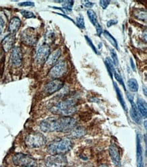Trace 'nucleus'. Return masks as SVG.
I'll return each mask as SVG.
<instances>
[{"mask_svg":"<svg viewBox=\"0 0 147 167\" xmlns=\"http://www.w3.org/2000/svg\"><path fill=\"white\" fill-rule=\"evenodd\" d=\"M76 120L70 116L50 117L41 122L39 128L44 133H69L76 127Z\"/></svg>","mask_w":147,"mask_h":167,"instance_id":"f257e3e1","label":"nucleus"},{"mask_svg":"<svg viewBox=\"0 0 147 167\" xmlns=\"http://www.w3.org/2000/svg\"><path fill=\"white\" fill-rule=\"evenodd\" d=\"M52 113L61 116H70L77 111V101L74 99H66L52 107Z\"/></svg>","mask_w":147,"mask_h":167,"instance_id":"f03ea898","label":"nucleus"},{"mask_svg":"<svg viewBox=\"0 0 147 167\" xmlns=\"http://www.w3.org/2000/svg\"><path fill=\"white\" fill-rule=\"evenodd\" d=\"M73 142L68 138L52 141L47 147V152L50 155H64L72 149Z\"/></svg>","mask_w":147,"mask_h":167,"instance_id":"7ed1b4c3","label":"nucleus"},{"mask_svg":"<svg viewBox=\"0 0 147 167\" xmlns=\"http://www.w3.org/2000/svg\"><path fill=\"white\" fill-rule=\"evenodd\" d=\"M24 143L29 148H38L45 146L47 143V139L41 133L33 131L27 135Z\"/></svg>","mask_w":147,"mask_h":167,"instance_id":"20e7f679","label":"nucleus"},{"mask_svg":"<svg viewBox=\"0 0 147 167\" xmlns=\"http://www.w3.org/2000/svg\"><path fill=\"white\" fill-rule=\"evenodd\" d=\"M14 165L19 167H28L36 166V160L27 154L17 153L12 158Z\"/></svg>","mask_w":147,"mask_h":167,"instance_id":"39448f33","label":"nucleus"},{"mask_svg":"<svg viewBox=\"0 0 147 167\" xmlns=\"http://www.w3.org/2000/svg\"><path fill=\"white\" fill-rule=\"evenodd\" d=\"M68 71V63L65 61H61L53 65L50 70L48 75L50 78L58 79L67 74Z\"/></svg>","mask_w":147,"mask_h":167,"instance_id":"423d86ee","label":"nucleus"},{"mask_svg":"<svg viewBox=\"0 0 147 167\" xmlns=\"http://www.w3.org/2000/svg\"><path fill=\"white\" fill-rule=\"evenodd\" d=\"M68 160L64 155H50L45 160L46 167H66Z\"/></svg>","mask_w":147,"mask_h":167,"instance_id":"0eeeda50","label":"nucleus"},{"mask_svg":"<svg viewBox=\"0 0 147 167\" xmlns=\"http://www.w3.org/2000/svg\"><path fill=\"white\" fill-rule=\"evenodd\" d=\"M50 55V47L48 44H43L39 46L36 53L35 60L38 64L43 65L46 62L49 55Z\"/></svg>","mask_w":147,"mask_h":167,"instance_id":"6e6552de","label":"nucleus"},{"mask_svg":"<svg viewBox=\"0 0 147 167\" xmlns=\"http://www.w3.org/2000/svg\"><path fill=\"white\" fill-rule=\"evenodd\" d=\"M63 86V82L59 79H54L52 81H50L45 85L44 88H43V91L48 95H51V94L60 90Z\"/></svg>","mask_w":147,"mask_h":167,"instance_id":"1a4fd4ad","label":"nucleus"},{"mask_svg":"<svg viewBox=\"0 0 147 167\" xmlns=\"http://www.w3.org/2000/svg\"><path fill=\"white\" fill-rule=\"evenodd\" d=\"M21 40L24 44L28 46H33L37 42V36L32 29H27L24 30L21 35Z\"/></svg>","mask_w":147,"mask_h":167,"instance_id":"9d476101","label":"nucleus"},{"mask_svg":"<svg viewBox=\"0 0 147 167\" xmlns=\"http://www.w3.org/2000/svg\"><path fill=\"white\" fill-rule=\"evenodd\" d=\"M23 62V54L20 47L17 46L12 48L10 55V63L14 67H19Z\"/></svg>","mask_w":147,"mask_h":167,"instance_id":"9b49d317","label":"nucleus"},{"mask_svg":"<svg viewBox=\"0 0 147 167\" xmlns=\"http://www.w3.org/2000/svg\"><path fill=\"white\" fill-rule=\"evenodd\" d=\"M109 155L111 158L112 163L116 166L121 165V155L120 151L117 145L112 143L108 147Z\"/></svg>","mask_w":147,"mask_h":167,"instance_id":"f8f14e48","label":"nucleus"},{"mask_svg":"<svg viewBox=\"0 0 147 167\" xmlns=\"http://www.w3.org/2000/svg\"><path fill=\"white\" fill-rule=\"evenodd\" d=\"M127 98L128 99H129L130 102L131 103V105H132V109H131V112H130L131 117H132L133 120L135 122L136 124H140V123H141L142 122L141 116H140L138 110L137 109L136 104L134 103L133 97L129 93H127Z\"/></svg>","mask_w":147,"mask_h":167,"instance_id":"ddd939ff","label":"nucleus"},{"mask_svg":"<svg viewBox=\"0 0 147 167\" xmlns=\"http://www.w3.org/2000/svg\"><path fill=\"white\" fill-rule=\"evenodd\" d=\"M15 34L10 33L6 36L2 41V48L5 52H8L13 48L15 43Z\"/></svg>","mask_w":147,"mask_h":167,"instance_id":"4468645a","label":"nucleus"},{"mask_svg":"<svg viewBox=\"0 0 147 167\" xmlns=\"http://www.w3.org/2000/svg\"><path fill=\"white\" fill-rule=\"evenodd\" d=\"M137 162L138 167H144L142 148L140 141V136L138 134L137 135Z\"/></svg>","mask_w":147,"mask_h":167,"instance_id":"2eb2a0df","label":"nucleus"},{"mask_svg":"<svg viewBox=\"0 0 147 167\" xmlns=\"http://www.w3.org/2000/svg\"><path fill=\"white\" fill-rule=\"evenodd\" d=\"M21 25V21L18 17H13L10 20V23L8 26V31H10V33L15 34L19 29Z\"/></svg>","mask_w":147,"mask_h":167,"instance_id":"dca6fc26","label":"nucleus"},{"mask_svg":"<svg viewBox=\"0 0 147 167\" xmlns=\"http://www.w3.org/2000/svg\"><path fill=\"white\" fill-rule=\"evenodd\" d=\"M62 55V50L61 49L58 48L55 50L54 52H52L50 55H49L48 59L46 61V63L48 65H54L56 63L59 58L61 57Z\"/></svg>","mask_w":147,"mask_h":167,"instance_id":"f3484780","label":"nucleus"},{"mask_svg":"<svg viewBox=\"0 0 147 167\" xmlns=\"http://www.w3.org/2000/svg\"><path fill=\"white\" fill-rule=\"evenodd\" d=\"M137 109L138 110L140 114L144 118H146L147 116V106L146 103L145 101H144L142 99H138L137 104H136Z\"/></svg>","mask_w":147,"mask_h":167,"instance_id":"a211bd4d","label":"nucleus"},{"mask_svg":"<svg viewBox=\"0 0 147 167\" xmlns=\"http://www.w3.org/2000/svg\"><path fill=\"white\" fill-rule=\"evenodd\" d=\"M69 137L71 139H78L84 136L86 134V130L83 127H75L73 130L69 132Z\"/></svg>","mask_w":147,"mask_h":167,"instance_id":"6ab92c4d","label":"nucleus"},{"mask_svg":"<svg viewBox=\"0 0 147 167\" xmlns=\"http://www.w3.org/2000/svg\"><path fill=\"white\" fill-rule=\"evenodd\" d=\"M113 84H114V88L115 89V91H116V94H117V99L119 100V101L120 102L122 108H123V109L125 110V111H126V110H127V106H126V102H125L124 99L123 97V94H122L121 90L119 89V88L118 86H117V84L116 83H115V82L113 83Z\"/></svg>","mask_w":147,"mask_h":167,"instance_id":"aec40b11","label":"nucleus"},{"mask_svg":"<svg viewBox=\"0 0 147 167\" xmlns=\"http://www.w3.org/2000/svg\"><path fill=\"white\" fill-rule=\"evenodd\" d=\"M127 87L132 93H136L138 90V83L134 78H131L127 81Z\"/></svg>","mask_w":147,"mask_h":167,"instance_id":"412c9836","label":"nucleus"},{"mask_svg":"<svg viewBox=\"0 0 147 167\" xmlns=\"http://www.w3.org/2000/svg\"><path fill=\"white\" fill-rule=\"evenodd\" d=\"M134 15L137 19H138L141 21H146V10L144 9H138L134 11Z\"/></svg>","mask_w":147,"mask_h":167,"instance_id":"4be33fe9","label":"nucleus"},{"mask_svg":"<svg viewBox=\"0 0 147 167\" xmlns=\"http://www.w3.org/2000/svg\"><path fill=\"white\" fill-rule=\"evenodd\" d=\"M105 65L107 69V71L110 75L111 79L113 78V73L115 71V67L113 65V63L111 61V60L109 58H107L105 61Z\"/></svg>","mask_w":147,"mask_h":167,"instance_id":"5701e85b","label":"nucleus"},{"mask_svg":"<svg viewBox=\"0 0 147 167\" xmlns=\"http://www.w3.org/2000/svg\"><path fill=\"white\" fill-rule=\"evenodd\" d=\"M103 34H104L105 38L111 44L112 46L115 47V48H117V50H118V44H117V40L114 38V37L112 36V35L107 31H103Z\"/></svg>","mask_w":147,"mask_h":167,"instance_id":"b1692460","label":"nucleus"},{"mask_svg":"<svg viewBox=\"0 0 147 167\" xmlns=\"http://www.w3.org/2000/svg\"><path fill=\"white\" fill-rule=\"evenodd\" d=\"M87 17H88L90 22H91V23L95 26V25L98 23L96 12L93 10L89 9V10L87 11Z\"/></svg>","mask_w":147,"mask_h":167,"instance_id":"393cba45","label":"nucleus"},{"mask_svg":"<svg viewBox=\"0 0 147 167\" xmlns=\"http://www.w3.org/2000/svg\"><path fill=\"white\" fill-rule=\"evenodd\" d=\"M62 6L64 10H67V11H71L73 9L74 2L73 1H62Z\"/></svg>","mask_w":147,"mask_h":167,"instance_id":"a878e982","label":"nucleus"},{"mask_svg":"<svg viewBox=\"0 0 147 167\" xmlns=\"http://www.w3.org/2000/svg\"><path fill=\"white\" fill-rule=\"evenodd\" d=\"M76 25L78 27L81 29H85V22H84V18L82 16H79V17H77Z\"/></svg>","mask_w":147,"mask_h":167,"instance_id":"bb28decb","label":"nucleus"},{"mask_svg":"<svg viewBox=\"0 0 147 167\" xmlns=\"http://www.w3.org/2000/svg\"><path fill=\"white\" fill-rule=\"evenodd\" d=\"M111 57L112 59V63H113L115 66H118L119 65L118 56H117L116 52H115V50L114 49L111 50Z\"/></svg>","mask_w":147,"mask_h":167,"instance_id":"cd10ccee","label":"nucleus"},{"mask_svg":"<svg viewBox=\"0 0 147 167\" xmlns=\"http://www.w3.org/2000/svg\"><path fill=\"white\" fill-rule=\"evenodd\" d=\"M20 13L24 18H32L35 17V14H34L33 12H31V11L23 10L20 11Z\"/></svg>","mask_w":147,"mask_h":167,"instance_id":"c85d7f7f","label":"nucleus"},{"mask_svg":"<svg viewBox=\"0 0 147 167\" xmlns=\"http://www.w3.org/2000/svg\"><path fill=\"white\" fill-rule=\"evenodd\" d=\"M113 75L115 76V79H116L117 81L119 83H120V84L122 86H123V88L124 89V90H126V86H125V84H124V82H123V78H121V75L119 74L118 73H117L116 71H114V73H113Z\"/></svg>","mask_w":147,"mask_h":167,"instance_id":"c756f323","label":"nucleus"},{"mask_svg":"<svg viewBox=\"0 0 147 167\" xmlns=\"http://www.w3.org/2000/svg\"><path fill=\"white\" fill-rule=\"evenodd\" d=\"M85 38H86V41H87V44H88V45H89L90 47H91V48L93 50V51L94 52L96 53V54L98 55V50H97V49H96V47H95V46L94 45V44H93V42H92L91 39L89 38V37H87V36H85Z\"/></svg>","mask_w":147,"mask_h":167,"instance_id":"7c9ffc66","label":"nucleus"},{"mask_svg":"<svg viewBox=\"0 0 147 167\" xmlns=\"http://www.w3.org/2000/svg\"><path fill=\"white\" fill-rule=\"evenodd\" d=\"M81 3H82V5L84 6V7L87 8H92L94 6V3L90 1H87V0H84V1H81Z\"/></svg>","mask_w":147,"mask_h":167,"instance_id":"2f4dec72","label":"nucleus"},{"mask_svg":"<svg viewBox=\"0 0 147 167\" xmlns=\"http://www.w3.org/2000/svg\"><path fill=\"white\" fill-rule=\"evenodd\" d=\"M94 27H96V33H97V35H98V36H99V37L101 36V35L103 33V30H102V28L101 27V25L98 23L95 25Z\"/></svg>","mask_w":147,"mask_h":167,"instance_id":"473e14b6","label":"nucleus"},{"mask_svg":"<svg viewBox=\"0 0 147 167\" xmlns=\"http://www.w3.org/2000/svg\"><path fill=\"white\" fill-rule=\"evenodd\" d=\"M19 6H23V7H32L35 6V4L32 2H24L18 4Z\"/></svg>","mask_w":147,"mask_h":167,"instance_id":"72a5a7b5","label":"nucleus"},{"mask_svg":"<svg viewBox=\"0 0 147 167\" xmlns=\"http://www.w3.org/2000/svg\"><path fill=\"white\" fill-rule=\"evenodd\" d=\"M100 6H101V8L102 9H104V10H105L106 8H107L108 5L110 4L111 2L110 1H108V0H106V1H103V0H102V1H100Z\"/></svg>","mask_w":147,"mask_h":167,"instance_id":"f704fd0d","label":"nucleus"},{"mask_svg":"<svg viewBox=\"0 0 147 167\" xmlns=\"http://www.w3.org/2000/svg\"><path fill=\"white\" fill-rule=\"evenodd\" d=\"M117 23H118V21L116 20H110L107 22V25L108 27H110L111 26H113V25H117Z\"/></svg>","mask_w":147,"mask_h":167,"instance_id":"c9c22d12","label":"nucleus"},{"mask_svg":"<svg viewBox=\"0 0 147 167\" xmlns=\"http://www.w3.org/2000/svg\"><path fill=\"white\" fill-rule=\"evenodd\" d=\"M4 21L3 20V18L0 17V35L2 34L3 29H4Z\"/></svg>","mask_w":147,"mask_h":167,"instance_id":"e433bc0d","label":"nucleus"},{"mask_svg":"<svg viewBox=\"0 0 147 167\" xmlns=\"http://www.w3.org/2000/svg\"><path fill=\"white\" fill-rule=\"evenodd\" d=\"M131 63H132V67L134 69V70H135V67H134V63L132 62V59H131Z\"/></svg>","mask_w":147,"mask_h":167,"instance_id":"4c0bfd02","label":"nucleus"},{"mask_svg":"<svg viewBox=\"0 0 147 167\" xmlns=\"http://www.w3.org/2000/svg\"><path fill=\"white\" fill-rule=\"evenodd\" d=\"M2 57V53L1 52V50H0V61H1Z\"/></svg>","mask_w":147,"mask_h":167,"instance_id":"58836bf2","label":"nucleus"},{"mask_svg":"<svg viewBox=\"0 0 147 167\" xmlns=\"http://www.w3.org/2000/svg\"><path fill=\"white\" fill-rule=\"evenodd\" d=\"M100 167H108V166L107 165H101Z\"/></svg>","mask_w":147,"mask_h":167,"instance_id":"ea45409f","label":"nucleus"},{"mask_svg":"<svg viewBox=\"0 0 147 167\" xmlns=\"http://www.w3.org/2000/svg\"><path fill=\"white\" fill-rule=\"evenodd\" d=\"M28 167H37V166H28Z\"/></svg>","mask_w":147,"mask_h":167,"instance_id":"a19ab883","label":"nucleus"}]
</instances>
